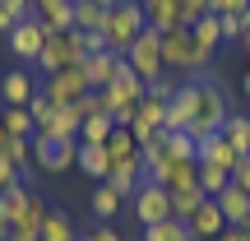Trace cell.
<instances>
[{
    "label": "cell",
    "instance_id": "cell-1",
    "mask_svg": "<svg viewBox=\"0 0 250 241\" xmlns=\"http://www.w3.org/2000/svg\"><path fill=\"white\" fill-rule=\"evenodd\" d=\"M227 98H223V88H218L208 74H195V121H190V139L195 144H204V139H213L218 130L227 125Z\"/></svg>",
    "mask_w": 250,
    "mask_h": 241
},
{
    "label": "cell",
    "instance_id": "cell-2",
    "mask_svg": "<svg viewBox=\"0 0 250 241\" xmlns=\"http://www.w3.org/2000/svg\"><path fill=\"white\" fill-rule=\"evenodd\" d=\"M144 28H148V19H144V5H139V0H121V5L107 14V28H102V37H107V51L125 56Z\"/></svg>",
    "mask_w": 250,
    "mask_h": 241
},
{
    "label": "cell",
    "instance_id": "cell-3",
    "mask_svg": "<svg viewBox=\"0 0 250 241\" xmlns=\"http://www.w3.org/2000/svg\"><path fill=\"white\" fill-rule=\"evenodd\" d=\"M88 61V46H83V33H51L37 56V70L42 74H61L70 65H83Z\"/></svg>",
    "mask_w": 250,
    "mask_h": 241
},
{
    "label": "cell",
    "instance_id": "cell-4",
    "mask_svg": "<svg viewBox=\"0 0 250 241\" xmlns=\"http://www.w3.org/2000/svg\"><path fill=\"white\" fill-rule=\"evenodd\" d=\"M162 61H167V70L199 74V70L208 65V51L195 42V33H190V28H171V33L162 37Z\"/></svg>",
    "mask_w": 250,
    "mask_h": 241
},
{
    "label": "cell",
    "instance_id": "cell-5",
    "mask_svg": "<svg viewBox=\"0 0 250 241\" xmlns=\"http://www.w3.org/2000/svg\"><path fill=\"white\" fill-rule=\"evenodd\" d=\"M125 65H130V70L139 74L144 84L162 79V74H167V61H162V33H153V28H144V33L134 37V46L125 51Z\"/></svg>",
    "mask_w": 250,
    "mask_h": 241
},
{
    "label": "cell",
    "instance_id": "cell-6",
    "mask_svg": "<svg viewBox=\"0 0 250 241\" xmlns=\"http://www.w3.org/2000/svg\"><path fill=\"white\" fill-rule=\"evenodd\" d=\"M130 209H134V223H139V227L167 223V218H171V195H167V190L158 186V181H144V186L134 190Z\"/></svg>",
    "mask_w": 250,
    "mask_h": 241
},
{
    "label": "cell",
    "instance_id": "cell-7",
    "mask_svg": "<svg viewBox=\"0 0 250 241\" xmlns=\"http://www.w3.org/2000/svg\"><path fill=\"white\" fill-rule=\"evenodd\" d=\"M33 158H37L42 172L79 167V139H46V134H33Z\"/></svg>",
    "mask_w": 250,
    "mask_h": 241
},
{
    "label": "cell",
    "instance_id": "cell-8",
    "mask_svg": "<svg viewBox=\"0 0 250 241\" xmlns=\"http://www.w3.org/2000/svg\"><path fill=\"white\" fill-rule=\"evenodd\" d=\"M42 93L56 107H74V102H79L83 93H93V88H88V79H83V65H70V70H61V74H46Z\"/></svg>",
    "mask_w": 250,
    "mask_h": 241
},
{
    "label": "cell",
    "instance_id": "cell-9",
    "mask_svg": "<svg viewBox=\"0 0 250 241\" xmlns=\"http://www.w3.org/2000/svg\"><path fill=\"white\" fill-rule=\"evenodd\" d=\"M46 37H51V28L42 23V19H23V23L9 33V51L19 56V61H28V65H37V56H42V46H46Z\"/></svg>",
    "mask_w": 250,
    "mask_h": 241
},
{
    "label": "cell",
    "instance_id": "cell-10",
    "mask_svg": "<svg viewBox=\"0 0 250 241\" xmlns=\"http://www.w3.org/2000/svg\"><path fill=\"white\" fill-rule=\"evenodd\" d=\"M121 65H125V56H116V51L88 56V61H83V79H88V88H93V93H98V88H111L116 74H121Z\"/></svg>",
    "mask_w": 250,
    "mask_h": 241
},
{
    "label": "cell",
    "instance_id": "cell-11",
    "mask_svg": "<svg viewBox=\"0 0 250 241\" xmlns=\"http://www.w3.org/2000/svg\"><path fill=\"white\" fill-rule=\"evenodd\" d=\"M37 93H42V84H37L28 70H9L5 79H0V98H5V107H28Z\"/></svg>",
    "mask_w": 250,
    "mask_h": 241
},
{
    "label": "cell",
    "instance_id": "cell-12",
    "mask_svg": "<svg viewBox=\"0 0 250 241\" xmlns=\"http://www.w3.org/2000/svg\"><path fill=\"white\" fill-rule=\"evenodd\" d=\"M190 121H195V79L181 84L176 98L167 102V134H186V130H190Z\"/></svg>",
    "mask_w": 250,
    "mask_h": 241
},
{
    "label": "cell",
    "instance_id": "cell-13",
    "mask_svg": "<svg viewBox=\"0 0 250 241\" xmlns=\"http://www.w3.org/2000/svg\"><path fill=\"white\" fill-rule=\"evenodd\" d=\"M227 232V218L218 209V199H204V204L190 214V237L195 241H208V237H223Z\"/></svg>",
    "mask_w": 250,
    "mask_h": 241
},
{
    "label": "cell",
    "instance_id": "cell-14",
    "mask_svg": "<svg viewBox=\"0 0 250 241\" xmlns=\"http://www.w3.org/2000/svg\"><path fill=\"white\" fill-rule=\"evenodd\" d=\"M144 5V19H148L153 33L167 37L171 28H181V0H139Z\"/></svg>",
    "mask_w": 250,
    "mask_h": 241
},
{
    "label": "cell",
    "instance_id": "cell-15",
    "mask_svg": "<svg viewBox=\"0 0 250 241\" xmlns=\"http://www.w3.org/2000/svg\"><path fill=\"white\" fill-rule=\"evenodd\" d=\"M79 125H83L79 107H56L51 121L37 125V134H46V139H79Z\"/></svg>",
    "mask_w": 250,
    "mask_h": 241
},
{
    "label": "cell",
    "instance_id": "cell-16",
    "mask_svg": "<svg viewBox=\"0 0 250 241\" xmlns=\"http://www.w3.org/2000/svg\"><path fill=\"white\" fill-rule=\"evenodd\" d=\"M199 162H213V167H223V172H236V162H241V153L227 144V134L218 130L213 139H204L199 144Z\"/></svg>",
    "mask_w": 250,
    "mask_h": 241
},
{
    "label": "cell",
    "instance_id": "cell-17",
    "mask_svg": "<svg viewBox=\"0 0 250 241\" xmlns=\"http://www.w3.org/2000/svg\"><path fill=\"white\" fill-rule=\"evenodd\" d=\"M153 181H158L162 190H190V186H199V162H171L167 158V167Z\"/></svg>",
    "mask_w": 250,
    "mask_h": 241
},
{
    "label": "cell",
    "instance_id": "cell-18",
    "mask_svg": "<svg viewBox=\"0 0 250 241\" xmlns=\"http://www.w3.org/2000/svg\"><path fill=\"white\" fill-rule=\"evenodd\" d=\"M218 209H223V218H227V227H241L246 218H250V190H241L232 181V186L218 195Z\"/></svg>",
    "mask_w": 250,
    "mask_h": 241
},
{
    "label": "cell",
    "instance_id": "cell-19",
    "mask_svg": "<svg viewBox=\"0 0 250 241\" xmlns=\"http://www.w3.org/2000/svg\"><path fill=\"white\" fill-rule=\"evenodd\" d=\"M125 204H130V199H125L121 190L111 186V181H102V186L93 190V218H98V223H111V218H116Z\"/></svg>",
    "mask_w": 250,
    "mask_h": 241
},
{
    "label": "cell",
    "instance_id": "cell-20",
    "mask_svg": "<svg viewBox=\"0 0 250 241\" xmlns=\"http://www.w3.org/2000/svg\"><path fill=\"white\" fill-rule=\"evenodd\" d=\"M79 167L102 186V181L111 176V153H107V144H79Z\"/></svg>",
    "mask_w": 250,
    "mask_h": 241
},
{
    "label": "cell",
    "instance_id": "cell-21",
    "mask_svg": "<svg viewBox=\"0 0 250 241\" xmlns=\"http://www.w3.org/2000/svg\"><path fill=\"white\" fill-rule=\"evenodd\" d=\"M83 232L74 227V218L65 214V209H46L42 218V241H79Z\"/></svg>",
    "mask_w": 250,
    "mask_h": 241
},
{
    "label": "cell",
    "instance_id": "cell-22",
    "mask_svg": "<svg viewBox=\"0 0 250 241\" xmlns=\"http://www.w3.org/2000/svg\"><path fill=\"white\" fill-rule=\"evenodd\" d=\"M107 14H111V9H102L98 0L74 5V33H102V28H107Z\"/></svg>",
    "mask_w": 250,
    "mask_h": 241
},
{
    "label": "cell",
    "instance_id": "cell-23",
    "mask_svg": "<svg viewBox=\"0 0 250 241\" xmlns=\"http://www.w3.org/2000/svg\"><path fill=\"white\" fill-rule=\"evenodd\" d=\"M223 134H227V144H232L241 158H250V116L246 111H232L227 125H223Z\"/></svg>",
    "mask_w": 250,
    "mask_h": 241
},
{
    "label": "cell",
    "instance_id": "cell-24",
    "mask_svg": "<svg viewBox=\"0 0 250 241\" xmlns=\"http://www.w3.org/2000/svg\"><path fill=\"white\" fill-rule=\"evenodd\" d=\"M0 121H5L9 139H33V134H37V121L28 116V107H5V111H0Z\"/></svg>",
    "mask_w": 250,
    "mask_h": 241
},
{
    "label": "cell",
    "instance_id": "cell-25",
    "mask_svg": "<svg viewBox=\"0 0 250 241\" xmlns=\"http://www.w3.org/2000/svg\"><path fill=\"white\" fill-rule=\"evenodd\" d=\"M167 195H171V218H181V223H190V214L208 199L199 186H190V190H167Z\"/></svg>",
    "mask_w": 250,
    "mask_h": 241
},
{
    "label": "cell",
    "instance_id": "cell-26",
    "mask_svg": "<svg viewBox=\"0 0 250 241\" xmlns=\"http://www.w3.org/2000/svg\"><path fill=\"white\" fill-rule=\"evenodd\" d=\"M107 153L111 162H125V158H139V139H134V130H125V125H116L107 139Z\"/></svg>",
    "mask_w": 250,
    "mask_h": 241
},
{
    "label": "cell",
    "instance_id": "cell-27",
    "mask_svg": "<svg viewBox=\"0 0 250 241\" xmlns=\"http://www.w3.org/2000/svg\"><path fill=\"white\" fill-rule=\"evenodd\" d=\"M227 186H232V172L213 167V162H199V190H204L208 199H218V195H223Z\"/></svg>",
    "mask_w": 250,
    "mask_h": 241
},
{
    "label": "cell",
    "instance_id": "cell-28",
    "mask_svg": "<svg viewBox=\"0 0 250 241\" xmlns=\"http://www.w3.org/2000/svg\"><path fill=\"white\" fill-rule=\"evenodd\" d=\"M144 241H195V237H190V223H181V218H167V223L144 227Z\"/></svg>",
    "mask_w": 250,
    "mask_h": 241
},
{
    "label": "cell",
    "instance_id": "cell-29",
    "mask_svg": "<svg viewBox=\"0 0 250 241\" xmlns=\"http://www.w3.org/2000/svg\"><path fill=\"white\" fill-rule=\"evenodd\" d=\"M190 33H195V42L204 46L208 56H213L218 46H223V23H218V14H204V19H199L195 28H190Z\"/></svg>",
    "mask_w": 250,
    "mask_h": 241
},
{
    "label": "cell",
    "instance_id": "cell-30",
    "mask_svg": "<svg viewBox=\"0 0 250 241\" xmlns=\"http://www.w3.org/2000/svg\"><path fill=\"white\" fill-rule=\"evenodd\" d=\"M111 130H116V121L98 111V116H88V121L79 125V144H107V139H111Z\"/></svg>",
    "mask_w": 250,
    "mask_h": 241
},
{
    "label": "cell",
    "instance_id": "cell-31",
    "mask_svg": "<svg viewBox=\"0 0 250 241\" xmlns=\"http://www.w3.org/2000/svg\"><path fill=\"white\" fill-rule=\"evenodd\" d=\"M167 158L171 162H199V144L190 134H167Z\"/></svg>",
    "mask_w": 250,
    "mask_h": 241
},
{
    "label": "cell",
    "instance_id": "cell-32",
    "mask_svg": "<svg viewBox=\"0 0 250 241\" xmlns=\"http://www.w3.org/2000/svg\"><path fill=\"white\" fill-rule=\"evenodd\" d=\"M0 153H5V158L14 162L19 172H28V167H33V139H9Z\"/></svg>",
    "mask_w": 250,
    "mask_h": 241
},
{
    "label": "cell",
    "instance_id": "cell-33",
    "mask_svg": "<svg viewBox=\"0 0 250 241\" xmlns=\"http://www.w3.org/2000/svg\"><path fill=\"white\" fill-rule=\"evenodd\" d=\"M208 14V0H181V28H195Z\"/></svg>",
    "mask_w": 250,
    "mask_h": 241
},
{
    "label": "cell",
    "instance_id": "cell-34",
    "mask_svg": "<svg viewBox=\"0 0 250 241\" xmlns=\"http://www.w3.org/2000/svg\"><path fill=\"white\" fill-rule=\"evenodd\" d=\"M176 88H181V84H171V70H167L162 79H153V84H148V98H158V102H171V98H176Z\"/></svg>",
    "mask_w": 250,
    "mask_h": 241
},
{
    "label": "cell",
    "instance_id": "cell-35",
    "mask_svg": "<svg viewBox=\"0 0 250 241\" xmlns=\"http://www.w3.org/2000/svg\"><path fill=\"white\" fill-rule=\"evenodd\" d=\"M250 9V0H208V14H218V19H227V14H246Z\"/></svg>",
    "mask_w": 250,
    "mask_h": 241
},
{
    "label": "cell",
    "instance_id": "cell-36",
    "mask_svg": "<svg viewBox=\"0 0 250 241\" xmlns=\"http://www.w3.org/2000/svg\"><path fill=\"white\" fill-rule=\"evenodd\" d=\"M14 186H23V181H19V167L0 153V190H14Z\"/></svg>",
    "mask_w": 250,
    "mask_h": 241
},
{
    "label": "cell",
    "instance_id": "cell-37",
    "mask_svg": "<svg viewBox=\"0 0 250 241\" xmlns=\"http://www.w3.org/2000/svg\"><path fill=\"white\" fill-rule=\"evenodd\" d=\"M218 23H223V42H241V33H246L241 14H227V19H218Z\"/></svg>",
    "mask_w": 250,
    "mask_h": 241
},
{
    "label": "cell",
    "instance_id": "cell-38",
    "mask_svg": "<svg viewBox=\"0 0 250 241\" xmlns=\"http://www.w3.org/2000/svg\"><path fill=\"white\" fill-rule=\"evenodd\" d=\"M9 232H14V227H9V218L0 214V241H9Z\"/></svg>",
    "mask_w": 250,
    "mask_h": 241
},
{
    "label": "cell",
    "instance_id": "cell-39",
    "mask_svg": "<svg viewBox=\"0 0 250 241\" xmlns=\"http://www.w3.org/2000/svg\"><path fill=\"white\" fill-rule=\"evenodd\" d=\"M223 241H246V237H241V227H227V232H223Z\"/></svg>",
    "mask_w": 250,
    "mask_h": 241
},
{
    "label": "cell",
    "instance_id": "cell-40",
    "mask_svg": "<svg viewBox=\"0 0 250 241\" xmlns=\"http://www.w3.org/2000/svg\"><path fill=\"white\" fill-rule=\"evenodd\" d=\"M5 144H9V130H5V121H0V149H5Z\"/></svg>",
    "mask_w": 250,
    "mask_h": 241
},
{
    "label": "cell",
    "instance_id": "cell-41",
    "mask_svg": "<svg viewBox=\"0 0 250 241\" xmlns=\"http://www.w3.org/2000/svg\"><path fill=\"white\" fill-rule=\"evenodd\" d=\"M98 5H102V9H116V5H121V0H98Z\"/></svg>",
    "mask_w": 250,
    "mask_h": 241
},
{
    "label": "cell",
    "instance_id": "cell-42",
    "mask_svg": "<svg viewBox=\"0 0 250 241\" xmlns=\"http://www.w3.org/2000/svg\"><path fill=\"white\" fill-rule=\"evenodd\" d=\"M241 88H246V98H250V65H246V84H241Z\"/></svg>",
    "mask_w": 250,
    "mask_h": 241
},
{
    "label": "cell",
    "instance_id": "cell-43",
    "mask_svg": "<svg viewBox=\"0 0 250 241\" xmlns=\"http://www.w3.org/2000/svg\"><path fill=\"white\" fill-rule=\"evenodd\" d=\"M79 241H98V237H93V232H83V237H79Z\"/></svg>",
    "mask_w": 250,
    "mask_h": 241
},
{
    "label": "cell",
    "instance_id": "cell-44",
    "mask_svg": "<svg viewBox=\"0 0 250 241\" xmlns=\"http://www.w3.org/2000/svg\"><path fill=\"white\" fill-rule=\"evenodd\" d=\"M0 14H5V0H0Z\"/></svg>",
    "mask_w": 250,
    "mask_h": 241
},
{
    "label": "cell",
    "instance_id": "cell-45",
    "mask_svg": "<svg viewBox=\"0 0 250 241\" xmlns=\"http://www.w3.org/2000/svg\"><path fill=\"white\" fill-rule=\"evenodd\" d=\"M70 5H83V0H70Z\"/></svg>",
    "mask_w": 250,
    "mask_h": 241
},
{
    "label": "cell",
    "instance_id": "cell-46",
    "mask_svg": "<svg viewBox=\"0 0 250 241\" xmlns=\"http://www.w3.org/2000/svg\"><path fill=\"white\" fill-rule=\"evenodd\" d=\"M208 241H223V237H208Z\"/></svg>",
    "mask_w": 250,
    "mask_h": 241
},
{
    "label": "cell",
    "instance_id": "cell-47",
    "mask_svg": "<svg viewBox=\"0 0 250 241\" xmlns=\"http://www.w3.org/2000/svg\"><path fill=\"white\" fill-rule=\"evenodd\" d=\"M0 199H5V190H0Z\"/></svg>",
    "mask_w": 250,
    "mask_h": 241
}]
</instances>
